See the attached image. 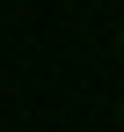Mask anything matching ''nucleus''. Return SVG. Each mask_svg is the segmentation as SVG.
<instances>
[{"mask_svg":"<svg viewBox=\"0 0 124 132\" xmlns=\"http://www.w3.org/2000/svg\"><path fill=\"white\" fill-rule=\"evenodd\" d=\"M117 125H124V103H117Z\"/></svg>","mask_w":124,"mask_h":132,"instance_id":"nucleus-2","label":"nucleus"},{"mask_svg":"<svg viewBox=\"0 0 124 132\" xmlns=\"http://www.w3.org/2000/svg\"><path fill=\"white\" fill-rule=\"evenodd\" d=\"M117 59H124V29H117Z\"/></svg>","mask_w":124,"mask_h":132,"instance_id":"nucleus-1","label":"nucleus"}]
</instances>
